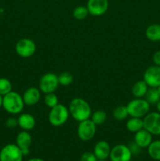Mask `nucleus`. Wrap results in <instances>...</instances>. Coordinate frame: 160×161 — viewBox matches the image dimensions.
<instances>
[{
  "label": "nucleus",
  "instance_id": "nucleus-1",
  "mask_svg": "<svg viewBox=\"0 0 160 161\" xmlns=\"http://www.w3.org/2000/svg\"><path fill=\"white\" fill-rule=\"evenodd\" d=\"M70 116L78 122L90 119L92 109L89 104L85 99L75 97L71 101L68 106Z\"/></svg>",
  "mask_w": 160,
  "mask_h": 161
},
{
  "label": "nucleus",
  "instance_id": "nucleus-2",
  "mask_svg": "<svg viewBox=\"0 0 160 161\" xmlns=\"http://www.w3.org/2000/svg\"><path fill=\"white\" fill-rule=\"evenodd\" d=\"M24 105L22 95L16 91H10L3 97V108L11 115L20 114Z\"/></svg>",
  "mask_w": 160,
  "mask_h": 161
},
{
  "label": "nucleus",
  "instance_id": "nucleus-3",
  "mask_svg": "<svg viewBox=\"0 0 160 161\" xmlns=\"http://www.w3.org/2000/svg\"><path fill=\"white\" fill-rule=\"evenodd\" d=\"M69 110L67 107L63 104H57L56 106L50 108L48 115L50 124L55 127H59L64 125L68 120Z\"/></svg>",
  "mask_w": 160,
  "mask_h": 161
},
{
  "label": "nucleus",
  "instance_id": "nucleus-4",
  "mask_svg": "<svg viewBox=\"0 0 160 161\" xmlns=\"http://www.w3.org/2000/svg\"><path fill=\"white\" fill-rule=\"evenodd\" d=\"M130 117L144 118L150 112L151 105L144 98H136L130 101L126 105Z\"/></svg>",
  "mask_w": 160,
  "mask_h": 161
},
{
  "label": "nucleus",
  "instance_id": "nucleus-5",
  "mask_svg": "<svg viewBox=\"0 0 160 161\" xmlns=\"http://www.w3.org/2000/svg\"><path fill=\"white\" fill-rule=\"evenodd\" d=\"M58 75L53 72H47L44 74L39 80V90L44 94L49 93H54L59 86Z\"/></svg>",
  "mask_w": 160,
  "mask_h": 161
},
{
  "label": "nucleus",
  "instance_id": "nucleus-6",
  "mask_svg": "<svg viewBox=\"0 0 160 161\" xmlns=\"http://www.w3.org/2000/svg\"><path fill=\"white\" fill-rule=\"evenodd\" d=\"M15 51L20 58H31L36 52V44L32 39L23 38L16 43Z\"/></svg>",
  "mask_w": 160,
  "mask_h": 161
},
{
  "label": "nucleus",
  "instance_id": "nucleus-7",
  "mask_svg": "<svg viewBox=\"0 0 160 161\" xmlns=\"http://www.w3.org/2000/svg\"><path fill=\"white\" fill-rule=\"evenodd\" d=\"M96 131L97 125L91 120V119H88L79 122L77 128V135L82 141L88 142L95 136Z\"/></svg>",
  "mask_w": 160,
  "mask_h": 161
},
{
  "label": "nucleus",
  "instance_id": "nucleus-8",
  "mask_svg": "<svg viewBox=\"0 0 160 161\" xmlns=\"http://www.w3.org/2000/svg\"><path fill=\"white\" fill-rule=\"evenodd\" d=\"M144 128L152 135H160V113L149 112L143 118Z\"/></svg>",
  "mask_w": 160,
  "mask_h": 161
},
{
  "label": "nucleus",
  "instance_id": "nucleus-9",
  "mask_svg": "<svg viewBox=\"0 0 160 161\" xmlns=\"http://www.w3.org/2000/svg\"><path fill=\"white\" fill-rule=\"evenodd\" d=\"M24 155L16 144H7L0 151V161H23Z\"/></svg>",
  "mask_w": 160,
  "mask_h": 161
},
{
  "label": "nucleus",
  "instance_id": "nucleus-10",
  "mask_svg": "<svg viewBox=\"0 0 160 161\" xmlns=\"http://www.w3.org/2000/svg\"><path fill=\"white\" fill-rule=\"evenodd\" d=\"M132 156L133 154L128 146L119 144L111 148L109 159L111 161H130Z\"/></svg>",
  "mask_w": 160,
  "mask_h": 161
},
{
  "label": "nucleus",
  "instance_id": "nucleus-11",
  "mask_svg": "<svg viewBox=\"0 0 160 161\" xmlns=\"http://www.w3.org/2000/svg\"><path fill=\"white\" fill-rule=\"evenodd\" d=\"M143 80L149 87L157 88L160 86V66H149L144 72Z\"/></svg>",
  "mask_w": 160,
  "mask_h": 161
},
{
  "label": "nucleus",
  "instance_id": "nucleus-12",
  "mask_svg": "<svg viewBox=\"0 0 160 161\" xmlns=\"http://www.w3.org/2000/svg\"><path fill=\"white\" fill-rule=\"evenodd\" d=\"M108 6V0H88L86 7L90 15L93 17H100L107 12Z\"/></svg>",
  "mask_w": 160,
  "mask_h": 161
},
{
  "label": "nucleus",
  "instance_id": "nucleus-13",
  "mask_svg": "<svg viewBox=\"0 0 160 161\" xmlns=\"http://www.w3.org/2000/svg\"><path fill=\"white\" fill-rule=\"evenodd\" d=\"M31 142H32L31 135L27 130H22L17 135L16 145L20 149L24 157L29 154L30 146H31Z\"/></svg>",
  "mask_w": 160,
  "mask_h": 161
},
{
  "label": "nucleus",
  "instance_id": "nucleus-14",
  "mask_svg": "<svg viewBox=\"0 0 160 161\" xmlns=\"http://www.w3.org/2000/svg\"><path fill=\"white\" fill-rule=\"evenodd\" d=\"M41 93L42 92L40 91L39 88H36L35 86H31V87L28 88L22 95L24 105H28V106L35 105L40 101Z\"/></svg>",
  "mask_w": 160,
  "mask_h": 161
},
{
  "label": "nucleus",
  "instance_id": "nucleus-15",
  "mask_svg": "<svg viewBox=\"0 0 160 161\" xmlns=\"http://www.w3.org/2000/svg\"><path fill=\"white\" fill-rule=\"evenodd\" d=\"M111 149L109 143L108 142L101 140L96 143L95 146H94L93 153L95 154L98 160H107L108 158H109Z\"/></svg>",
  "mask_w": 160,
  "mask_h": 161
},
{
  "label": "nucleus",
  "instance_id": "nucleus-16",
  "mask_svg": "<svg viewBox=\"0 0 160 161\" xmlns=\"http://www.w3.org/2000/svg\"><path fill=\"white\" fill-rule=\"evenodd\" d=\"M152 136L153 135L152 134L149 133L144 128H143L135 133L134 142L141 149H144V148L148 147L149 145L152 143Z\"/></svg>",
  "mask_w": 160,
  "mask_h": 161
},
{
  "label": "nucleus",
  "instance_id": "nucleus-17",
  "mask_svg": "<svg viewBox=\"0 0 160 161\" xmlns=\"http://www.w3.org/2000/svg\"><path fill=\"white\" fill-rule=\"evenodd\" d=\"M17 123L22 130L27 131L32 130L36 125L35 118L29 113H20L17 118Z\"/></svg>",
  "mask_w": 160,
  "mask_h": 161
},
{
  "label": "nucleus",
  "instance_id": "nucleus-18",
  "mask_svg": "<svg viewBox=\"0 0 160 161\" xmlns=\"http://www.w3.org/2000/svg\"><path fill=\"white\" fill-rule=\"evenodd\" d=\"M149 86L147 83L144 82V80H139L136 82L132 86V94L136 98H143L145 96Z\"/></svg>",
  "mask_w": 160,
  "mask_h": 161
},
{
  "label": "nucleus",
  "instance_id": "nucleus-19",
  "mask_svg": "<svg viewBox=\"0 0 160 161\" xmlns=\"http://www.w3.org/2000/svg\"><path fill=\"white\" fill-rule=\"evenodd\" d=\"M145 36L152 42H160V25L152 24L146 28Z\"/></svg>",
  "mask_w": 160,
  "mask_h": 161
},
{
  "label": "nucleus",
  "instance_id": "nucleus-20",
  "mask_svg": "<svg viewBox=\"0 0 160 161\" xmlns=\"http://www.w3.org/2000/svg\"><path fill=\"white\" fill-rule=\"evenodd\" d=\"M126 129L130 132L136 133L140 130L144 128V124H143V118L131 117L127 120L125 124Z\"/></svg>",
  "mask_w": 160,
  "mask_h": 161
},
{
  "label": "nucleus",
  "instance_id": "nucleus-21",
  "mask_svg": "<svg viewBox=\"0 0 160 161\" xmlns=\"http://www.w3.org/2000/svg\"><path fill=\"white\" fill-rule=\"evenodd\" d=\"M147 153L151 158L160 161V140L152 141L147 147Z\"/></svg>",
  "mask_w": 160,
  "mask_h": 161
},
{
  "label": "nucleus",
  "instance_id": "nucleus-22",
  "mask_svg": "<svg viewBox=\"0 0 160 161\" xmlns=\"http://www.w3.org/2000/svg\"><path fill=\"white\" fill-rule=\"evenodd\" d=\"M113 117L115 120L122 121L126 119L129 116L128 110H127L126 105H119L114 108L112 112Z\"/></svg>",
  "mask_w": 160,
  "mask_h": 161
},
{
  "label": "nucleus",
  "instance_id": "nucleus-23",
  "mask_svg": "<svg viewBox=\"0 0 160 161\" xmlns=\"http://www.w3.org/2000/svg\"><path fill=\"white\" fill-rule=\"evenodd\" d=\"M144 99H145L151 105H156V103L160 99V94L159 93H158L157 88L149 87L147 93H146L145 96H144Z\"/></svg>",
  "mask_w": 160,
  "mask_h": 161
},
{
  "label": "nucleus",
  "instance_id": "nucleus-24",
  "mask_svg": "<svg viewBox=\"0 0 160 161\" xmlns=\"http://www.w3.org/2000/svg\"><path fill=\"white\" fill-rule=\"evenodd\" d=\"M107 113L104 110H97L91 115V120L97 126L102 125L107 120Z\"/></svg>",
  "mask_w": 160,
  "mask_h": 161
},
{
  "label": "nucleus",
  "instance_id": "nucleus-25",
  "mask_svg": "<svg viewBox=\"0 0 160 161\" xmlns=\"http://www.w3.org/2000/svg\"><path fill=\"white\" fill-rule=\"evenodd\" d=\"M89 14L87 7L84 6H77L74 9L73 12H72V15H73L74 18L78 20H85Z\"/></svg>",
  "mask_w": 160,
  "mask_h": 161
},
{
  "label": "nucleus",
  "instance_id": "nucleus-26",
  "mask_svg": "<svg viewBox=\"0 0 160 161\" xmlns=\"http://www.w3.org/2000/svg\"><path fill=\"white\" fill-rule=\"evenodd\" d=\"M12 91V83L8 79L2 77L0 78V94L4 96Z\"/></svg>",
  "mask_w": 160,
  "mask_h": 161
},
{
  "label": "nucleus",
  "instance_id": "nucleus-27",
  "mask_svg": "<svg viewBox=\"0 0 160 161\" xmlns=\"http://www.w3.org/2000/svg\"><path fill=\"white\" fill-rule=\"evenodd\" d=\"M58 81L59 84L61 86H68L73 82V75L70 72H64L58 75Z\"/></svg>",
  "mask_w": 160,
  "mask_h": 161
},
{
  "label": "nucleus",
  "instance_id": "nucleus-28",
  "mask_svg": "<svg viewBox=\"0 0 160 161\" xmlns=\"http://www.w3.org/2000/svg\"><path fill=\"white\" fill-rule=\"evenodd\" d=\"M44 103L48 108H51L56 106L58 103V97L55 93H49L45 94L44 97Z\"/></svg>",
  "mask_w": 160,
  "mask_h": 161
},
{
  "label": "nucleus",
  "instance_id": "nucleus-29",
  "mask_svg": "<svg viewBox=\"0 0 160 161\" xmlns=\"http://www.w3.org/2000/svg\"><path fill=\"white\" fill-rule=\"evenodd\" d=\"M80 160L81 161H97V157L93 153L91 152H85L84 153L82 154L81 157H80Z\"/></svg>",
  "mask_w": 160,
  "mask_h": 161
},
{
  "label": "nucleus",
  "instance_id": "nucleus-30",
  "mask_svg": "<svg viewBox=\"0 0 160 161\" xmlns=\"http://www.w3.org/2000/svg\"><path fill=\"white\" fill-rule=\"evenodd\" d=\"M6 127L8 128H14L17 126H18V123H17V119H15V118H9L6 120V123H5Z\"/></svg>",
  "mask_w": 160,
  "mask_h": 161
},
{
  "label": "nucleus",
  "instance_id": "nucleus-31",
  "mask_svg": "<svg viewBox=\"0 0 160 161\" xmlns=\"http://www.w3.org/2000/svg\"><path fill=\"white\" fill-rule=\"evenodd\" d=\"M128 147L130 148V151H131V153H132V154H133V155L139 154L140 151H141V149L140 146H138L136 144V142H135L134 141H133V142L130 143V144L128 146Z\"/></svg>",
  "mask_w": 160,
  "mask_h": 161
},
{
  "label": "nucleus",
  "instance_id": "nucleus-32",
  "mask_svg": "<svg viewBox=\"0 0 160 161\" xmlns=\"http://www.w3.org/2000/svg\"><path fill=\"white\" fill-rule=\"evenodd\" d=\"M152 61L155 65L160 66V50H157L152 56Z\"/></svg>",
  "mask_w": 160,
  "mask_h": 161
},
{
  "label": "nucleus",
  "instance_id": "nucleus-33",
  "mask_svg": "<svg viewBox=\"0 0 160 161\" xmlns=\"http://www.w3.org/2000/svg\"><path fill=\"white\" fill-rule=\"evenodd\" d=\"M155 106H156L157 112H158V113H160V99H159V100H158V102L156 103V105H155Z\"/></svg>",
  "mask_w": 160,
  "mask_h": 161
},
{
  "label": "nucleus",
  "instance_id": "nucleus-34",
  "mask_svg": "<svg viewBox=\"0 0 160 161\" xmlns=\"http://www.w3.org/2000/svg\"><path fill=\"white\" fill-rule=\"evenodd\" d=\"M27 161H45V160H42V159H41V158H31Z\"/></svg>",
  "mask_w": 160,
  "mask_h": 161
},
{
  "label": "nucleus",
  "instance_id": "nucleus-35",
  "mask_svg": "<svg viewBox=\"0 0 160 161\" xmlns=\"http://www.w3.org/2000/svg\"><path fill=\"white\" fill-rule=\"evenodd\" d=\"M3 96H2L1 94H0V108L3 107Z\"/></svg>",
  "mask_w": 160,
  "mask_h": 161
},
{
  "label": "nucleus",
  "instance_id": "nucleus-36",
  "mask_svg": "<svg viewBox=\"0 0 160 161\" xmlns=\"http://www.w3.org/2000/svg\"><path fill=\"white\" fill-rule=\"evenodd\" d=\"M157 90H158V93H159V94H160V86H158V87H157Z\"/></svg>",
  "mask_w": 160,
  "mask_h": 161
},
{
  "label": "nucleus",
  "instance_id": "nucleus-37",
  "mask_svg": "<svg viewBox=\"0 0 160 161\" xmlns=\"http://www.w3.org/2000/svg\"><path fill=\"white\" fill-rule=\"evenodd\" d=\"M97 161H108L107 160H97Z\"/></svg>",
  "mask_w": 160,
  "mask_h": 161
},
{
  "label": "nucleus",
  "instance_id": "nucleus-38",
  "mask_svg": "<svg viewBox=\"0 0 160 161\" xmlns=\"http://www.w3.org/2000/svg\"><path fill=\"white\" fill-rule=\"evenodd\" d=\"M130 161H133V160H130Z\"/></svg>",
  "mask_w": 160,
  "mask_h": 161
}]
</instances>
